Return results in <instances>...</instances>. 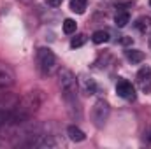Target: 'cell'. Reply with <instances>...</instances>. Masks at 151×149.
Returning a JSON list of instances; mask_svg holds the SVG:
<instances>
[{
  "label": "cell",
  "mask_w": 151,
  "mask_h": 149,
  "mask_svg": "<svg viewBox=\"0 0 151 149\" xmlns=\"http://www.w3.org/2000/svg\"><path fill=\"white\" fill-rule=\"evenodd\" d=\"M42 102H44V95H42L40 90L28 91L21 100H18L14 111L11 112V123L9 125H19V123L27 121L42 105Z\"/></svg>",
  "instance_id": "6da1fadb"
},
{
  "label": "cell",
  "mask_w": 151,
  "mask_h": 149,
  "mask_svg": "<svg viewBox=\"0 0 151 149\" xmlns=\"http://www.w3.org/2000/svg\"><path fill=\"white\" fill-rule=\"evenodd\" d=\"M58 84L62 90V95L65 102L72 107L77 105V79L69 69H60L58 70Z\"/></svg>",
  "instance_id": "7a4b0ae2"
},
{
  "label": "cell",
  "mask_w": 151,
  "mask_h": 149,
  "mask_svg": "<svg viewBox=\"0 0 151 149\" xmlns=\"http://www.w3.org/2000/svg\"><path fill=\"white\" fill-rule=\"evenodd\" d=\"M37 65L39 70L44 75H51L56 69V56L49 47H39L37 49Z\"/></svg>",
  "instance_id": "3957f363"
},
{
  "label": "cell",
  "mask_w": 151,
  "mask_h": 149,
  "mask_svg": "<svg viewBox=\"0 0 151 149\" xmlns=\"http://www.w3.org/2000/svg\"><path fill=\"white\" fill-rule=\"evenodd\" d=\"M109 114H111V105L106 102V100H99L95 102L93 109H91V119H93V125L97 128H102L106 125V121L109 119Z\"/></svg>",
  "instance_id": "277c9868"
},
{
  "label": "cell",
  "mask_w": 151,
  "mask_h": 149,
  "mask_svg": "<svg viewBox=\"0 0 151 149\" xmlns=\"http://www.w3.org/2000/svg\"><path fill=\"white\" fill-rule=\"evenodd\" d=\"M116 93H118V97H121V98H125V100H134V98H135V88L132 86V82H128V81H125V79L118 81V84H116Z\"/></svg>",
  "instance_id": "5b68a950"
},
{
  "label": "cell",
  "mask_w": 151,
  "mask_h": 149,
  "mask_svg": "<svg viewBox=\"0 0 151 149\" xmlns=\"http://www.w3.org/2000/svg\"><path fill=\"white\" fill-rule=\"evenodd\" d=\"M77 88L84 93V95H88V97H91V95H95L97 93V84H95V81L91 79V77H88V75H79V79H77Z\"/></svg>",
  "instance_id": "8992f818"
},
{
  "label": "cell",
  "mask_w": 151,
  "mask_h": 149,
  "mask_svg": "<svg viewBox=\"0 0 151 149\" xmlns=\"http://www.w3.org/2000/svg\"><path fill=\"white\" fill-rule=\"evenodd\" d=\"M14 84V72L11 67L0 63V90H5V88H11Z\"/></svg>",
  "instance_id": "52a82bcc"
},
{
  "label": "cell",
  "mask_w": 151,
  "mask_h": 149,
  "mask_svg": "<svg viewBox=\"0 0 151 149\" xmlns=\"http://www.w3.org/2000/svg\"><path fill=\"white\" fill-rule=\"evenodd\" d=\"M137 84L142 91H150L151 90V67H142L137 72Z\"/></svg>",
  "instance_id": "ba28073f"
},
{
  "label": "cell",
  "mask_w": 151,
  "mask_h": 149,
  "mask_svg": "<svg viewBox=\"0 0 151 149\" xmlns=\"http://www.w3.org/2000/svg\"><path fill=\"white\" fill-rule=\"evenodd\" d=\"M67 133H69V139H70V140H74V142H83V140L86 139L84 132H83L81 128L74 126V125H70V126L67 128Z\"/></svg>",
  "instance_id": "9c48e42d"
},
{
  "label": "cell",
  "mask_w": 151,
  "mask_h": 149,
  "mask_svg": "<svg viewBox=\"0 0 151 149\" xmlns=\"http://www.w3.org/2000/svg\"><path fill=\"white\" fill-rule=\"evenodd\" d=\"M125 56H127V60L132 62V63H141V62L144 60V53L139 51V49H132V47L125 51Z\"/></svg>",
  "instance_id": "30bf717a"
},
{
  "label": "cell",
  "mask_w": 151,
  "mask_h": 149,
  "mask_svg": "<svg viewBox=\"0 0 151 149\" xmlns=\"http://www.w3.org/2000/svg\"><path fill=\"white\" fill-rule=\"evenodd\" d=\"M135 28H137L141 34H148V32H151V18H148V16H141V18L135 21Z\"/></svg>",
  "instance_id": "8fae6325"
},
{
  "label": "cell",
  "mask_w": 151,
  "mask_h": 149,
  "mask_svg": "<svg viewBox=\"0 0 151 149\" xmlns=\"http://www.w3.org/2000/svg\"><path fill=\"white\" fill-rule=\"evenodd\" d=\"M128 21H130V14H128L127 11H119V12L114 16V23H116V27H119V28L127 27Z\"/></svg>",
  "instance_id": "7c38bea8"
},
{
  "label": "cell",
  "mask_w": 151,
  "mask_h": 149,
  "mask_svg": "<svg viewBox=\"0 0 151 149\" xmlns=\"http://www.w3.org/2000/svg\"><path fill=\"white\" fill-rule=\"evenodd\" d=\"M70 11L76 12V14H84L86 0H70Z\"/></svg>",
  "instance_id": "4fadbf2b"
},
{
  "label": "cell",
  "mask_w": 151,
  "mask_h": 149,
  "mask_svg": "<svg viewBox=\"0 0 151 149\" xmlns=\"http://www.w3.org/2000/svg\"><path fill=\"white\" fill-rule=\"evenodd\" d=\"M91 40H93L95 44H104V42L109 40V34H107L106 30H97V32L91 35Z\"/></svg>",
  "instance_id": "5bb4252c"
},
{
  "label": "cell",
  "mask_w": 151,
  "mask_h": 149,
  "mask_svg": "<svg viewBox=\"0 0 151 149\" xmlns=\"http://www.w3.org/2000/svg\"><path fill=\"white\" fill-rule=\"evenodd\" d=\"M76 28H77V23H76L74 19H70V18H67L65 21H63V32L65 34H74L76 32Z\"/></svg>",
  "instance_id": "9a60e30c"
},
{
  "label": "cell",
  "mask_w": 151,
  "mask_h": 149,
  "mask_svg": "<svg viewBox=\"0 0 151 149\" xmlns=\"http://www.w3.org/2000/svg\"><path fill=\"white\" fill-rule=\"evenodd\" d=\"M84 42H86V35H84V34H77V35L70 40V47H72V49H76V47H81Z\"/></svg>",
  "instance_id": "2e32d148"
},
{
  "label": "cell",
  "mask_w": 151,
  "mask_h": 149,
  "mask_svg": "<svg viewBox=\"0 0 151 149\" xmlns=\"http://www.w3.org/2000/svg\"><path fill=\"white\" fill-rule=\"evenodd\" d=\"M46 2H47V5H51V7H58V5H62L63 0H46Z\"/></svg>",
  "instance_id": "e0dca14e"
},
{
  "label": "cell",
  "mask_w": 151,
  "mask_h": 149,
  "mask_svg": "<svg viewBox=\"0 0 151 149\" xmlns=\"http://www.w3.org/2000/svg\"><path fill=\"white\" fill-rule=\"evenodd\" d=\"M119 42H121V44H125V46H127V44H132V42H134V40H132V37H123V39H121V40H119Z\"/></svg>",
  "instance_id": "ac0fdd59"
},
{
  "label": "cell",
  "mask_w": 151,
  "mask_h": 149,
  "mask_svg": "<svg viewBox=\"0 0 151 149\" xmlns=\"http://www.w3.org/2000/svg\"><path fill=\"white\" fill-rule=\"evenodd\" d=\"M19 2H25V4H27V2H30V0H19Z\"/></svg>",
  "instance_id": "d6986e66"
},
{
  "label": "cell",
  "mask_w": 151,
  "mask_h": 149,
  "mask_svg": "<svg viewBox=\"0 0 151 149\" xmlns=\"http://www.w3.org/2000/svg\"><path fill=\"white\" fill-rule=\"evenodd\" d=\"M150 47H151V37H150Z\"/></svg>",
  "instance_id": "ffe728a7"
},
{
  "label": "cell",
  "mask_w": 151,
  "mask_h": 149,
  "mask_svg": "<svg viewBox=\"0 0 151 149\" xmlns=\"http://www.w3.org/2000/svg\"><path fill=\"white\" fill-rule=\"evenodd\" d=\"M150 140H151V133H150Z\"/></svg>",
  "instance_id": "44dd1931"
},
{
  "label": "cell",
  "mask_w": 151,
  "mask_h": 149,
  "mask_svg": "<svg viewBox=\"0 0 151 149\" xmlns=\"http://www.w3.org/2000/svg\"><path fill=\"white\" fill-rule=\"evenodd\" d=\"M150 5H151V0H150Z\"/></svg>",
  "instance_id": "7402d4cb"
}]
</instances>
